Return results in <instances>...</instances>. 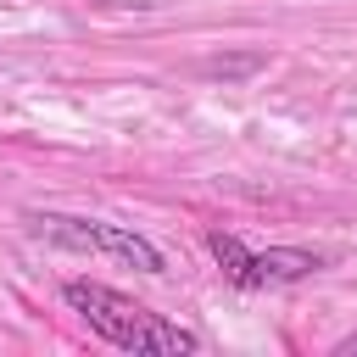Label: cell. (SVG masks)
Masks as SVG:
<instances>
[{"label": "cell", "instance_id": "1", "mask_svg": "<svg viewBox=\"0 0 357 357\" xmlns=\"http://www.w3.org/2000/svg\"><path fill=\"white\" fill-rule=\"evenodd\" d=\"M61 301L117 351H134V357H190V351H201L195 329L151 312L145 301H134V296H123V290H112L100 279H67Z\"/></svg>", "mask_w": 357, "mask_h": 357}, {"label": "cell", "instance_id": "2", "mask_svg": "<svg viewBox=\"0 0 357 357\" xmlns=\"http://www.w3.org/2000/svg\"><path fill=\"white\" fill-rule=\"evenodd\" d=\"M28 223L67 251H89V257H112L134 273H167V257L156 240H145L128 223H106V218H78V212H28Z\"/></svg>", "mask_w": 357, "mask_h": 357}, {"label": "cell", "instance_id": "3", "mask_svg": "<svg viewBox=\"0 0 357 357\" xmlns=\"http://www.w3.org/2000/svg\"><path fill=\"white\" fill-rule=\"evenodd\" d=\"M206 251H212V262L223 268V279L240 284V290H279V284L312 279V273L324 268L318 251H301V245H268V251H251V245H245L240 234H229V229H212V234H206Z\"/></svg>", "mask_w": 357, "mask_h": 357}, {"label": "cell", "instance_id": "4", "mask_svg": "<svg viewBox=\"0 0 357 357\" xmlns=\"http://www.w3.org/2000/svg\"><path fill=\"white\" fill-rule=\"evenodd\" d=\"M335 357H357V335H346V340H335Z\"/></svg>", "mask_w": 357, "mask_h": 357}]
</instances>
